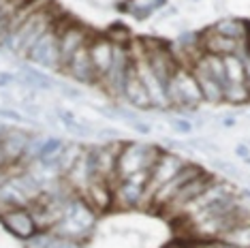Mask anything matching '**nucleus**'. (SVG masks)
Wrapping results in <instances>:
<instances>
[{"instance_id":"obj_1","label":"nucleus","mask_w":250,"mask_h":248,"mask_svg":"<svg viewBox=\"0 0 250 248\" xmlns=\"http://www.w3.org/2000/svg\"><path fill=\"white\" fill-rule=\"evenodd\" d=\"M167 99H169V109H180V111H197L199 105L206 103L195 73L184 69V66L167 83Z\"/></svg>"},{"instance_id":"obj_2","label":"nucleus","mask_w":250,"mask_h":248,"mask_svg":"<svg viewBox=\"0 0 250 248\" xmlns=\"http://www.w3.org/2000/svg\"><path fill=\"white\" fill-rule=\"evenodd\" d=\"M188 163L190 161H186L184 156H180V154H173V152H163L161 159L156 161L154 169H152V176H150V182H147V186H146L144 204H141V206H150L152 204V197H154L165 184L171 182V180L178 176V173L186 165H188Z\"/></svg>"},{"instance_id":"obj_3","label":"nucleus","mask_w":250,"mask_h":248,"mask_svg":"<svg viewBox=\"0 0 250 248\" xmlns=\"http://www.w3.org/2000/svg\"><path fill=\"white\" fill-rule=\"evenodd\" d=\"M216 180H218V176H216V173L203 171L201 176H197L195 180H190V182L186 184L184 188H180V190H178V195H175L173 199L163 207V214H165L167 218H171V221H178V218L182 216V212L186 210V206H188L190 201H195L197 197L201 195L209 184H214V182H216Z\"/></svg>"},{"instance_id":"obj_4","label":"nucleus","mask_w":250,"mask_h":248,"mask_svg":"<svg viewBox=\"0 0 250 248\" xmlns=\"http://www.w3.org/2000/svg\"><path fill=\"white\" fill-rule=\"evenodd\" d=\"M26 58L35 66H43V69H58L60 71V47H58V35L56 30L43 35L39 41L28 49Z\"/></svg>"},{"instance_id":"obj_5","label":"nucleus","mask_w":250,"mask_h":248,"mask_svg":"<svg viewBox=\"0 0 250 248\" xmlns=\"http://www.w3.org/2000/svg\"><path fill=\"white\" fill-rule=\"evenodd\" d=\"M199 39H201V47L206 54H212V56H233V54H240V56H246L248 54V47L244 41H235V39H229V37H223L218 35L216 30H212V26H208L206 30L199 32Z\"/></svg>"},{"instance_id":"obj_6","label":"nucleus","mask_w":250,"mask_h":248,"mask_svg":"<svg viewBox=\"0 0 250 248\" xmlns=\"http://www.w3.org/2000/svg\"><path fill=\"white\" fill-rule=\"evenodd\" d=\"M0 223L7 227V231L20 240H30L37 235V221L28 207H11V210L0 212Z\"/></svg>"},{"instance_id":"obj_7","label":"nucleus","mask_w":250,"mask_h":248,"mask_svg":"<svg viewBox=\"0 0 250 248\" xmlns=\"http://www.w3.org/2000/svg\"><path fill=\"white\" fill-rule=\"evenodd\" d=\"M56 35H58V47H60V71L66 66L71 56L75 54L83 43H88L90 39H92L88 28H83L82 24H77V21H71L64 30L56 32Z\"/></svg>"},{"instance_id":"obj_8","label":"nucleus","mask_w":250,"mask_h":248,"mask_svg":"<svg viewBox=\"0 0 250 248\" xmlns=\"http://www.w3.org/2000/svg\"><path fill=\"white\" fill-rule=\"evenodd\" d=\"M83 201L92 207L94 212H107L111 206H116V195H113V186L107 180L92 176L82 195Z\"/></svg>"},{"instance_id":"obj_9","label":"nucleus","mask_w":250,"mask_h":248,"mask_svg":"<svg viewBox=\"0 0 250 248\" xmlns=\"http://www.w3.org/2000/svg\"><path fill=\"white\" fill-rule=\"evenodd\" d=\"M90 41H92V39H90ZM90 41L83 43L82 47L71 56V60L66 62V66L62 71H66V75L79 83H88V86L92 83V86H96V73L92 66V58H90Z\"/></svg>"},{"instance_id":"obj_10","label":"nucleus","mask_w":250,"mask_h":248,"mask_svg":"<svg viewBox=\"0 0 250 248\" xmlns=\"http://www.w3.org/2000/svg\"><path fill=\"white\" fill-rule=\"evenodd\" d=\"M203 171H206V169H203L201 165H197V163H188V165L182 169V171H180L178 176H175V178L171 180V182L165 184L163 188L158 190V193H156L154 197H152V204H150V206L161 207V210H163V207L167 206L175 195H178V190H180V188H184V186L188 184L190 180H195L197 176H201Z\"/></svg>"},{"instance_id":"obj_11","label":"nucleus","mask_w":250,"mask_h":248,"mask_svg":"<svg viewBox=\"0 0 250 248\" xmlns=\"http://www.w3.org/2000/svg\"><path fill=\"white\" fill-rule=\"evenodd\" d=\"M90 58H92V66L96 73V86L99 82L107 75V71L111 69L113 62V43L107 35H96L90 41Z\"/></svg>"},{"instance_id":"obj_12","label":"nucleus","mask_w":250,"mask_h":248,"mask_svg":"<svg viewBox=\"0 0 250 248\" xmlns=\"http://www.w3.org/2000/svg\"><path fill=\"white\" fill-rule=\"evenodd\" d=\"M124 101L135 107V109H152V99L147 94V90L141 82V77L137 75V69L135 64H130L128 75H126V83H124Z\"/></svg>"},{"instance_id":"obj_13","label":"nucleus","mask_w":250,"mask_h":248,"mask_svg":"<svg viewBox=\"0 0 250 248\" xmlns=\"http://www.w3.org/2000/svg\"><path fill=\"white\" fill-rule=\"evenodd\" d=\"M195 73L199 86H201V92H203V101L209 105H225V86L216 80L214 75H209V73L203 69V66H195L192 69Z\"/></svg>"},{"instance_id":"obj_14","label":"nucleus","mask_w":250,"mask_h":248,"mask_svg":"<svg viewBox=\"0 0 250 248\" xmlns=\"http://www.w3.org/2000/svg\"><path fill=\"white\" fill-rule=\"evenodd\" d=\"M144 193H146L144 186L130 182V180H124L113 188L118 207H139L144 204Z\"/></svg>"},{"instance_id":"obj_15","label":"nucleus","mask_w":250,"mask_h":248,"mask_svg":"<svg viewBox=\"0 0 250 248\" xmlns=\"http://www.w3.org/2000/svg\"><path fill=\"white\" fill-rule=\"evenodd\" d=\"M248 28H250V21H246V20L227 18V20L216 21V24L212 26V30H216L218 35H223V37H229V39H235V41H244V43H246Z\"/></svg>"},{"instance_id":"obj_16","label":"nucleus","mask_w":250,"mask_h":248,"mask_svg":"<svg viewBox=\"0 0 250 248\" xmlns=\"http://www.w3.org/2000/svg\"><path fill=\"white\" fill-rule=\"evenodd\" d=\"M225 86L227 83H246V64H244V56L233 54L225 56Z\"/></svg>"},{"instance_id":"obj_17","label":"nucleus","mask_w":250,"mask_h":248,"mask_svg":"<svg viewBox=\"0 0 250 248\" xmlns=\"http://www.w3.org/2000/svg\"><path fill=\"white\" fill-rule=\"evenodd\" d=\"M220 240L235 244V246H242V248H250V221H242V223L233 225L229 231H225Z\"/></svg>"},{"instance_id":"obj_18","label":"nucleus","mask_w":250,"mask_h":248,"mask_svg":"<svg viewBox=\"0 0 250 248\" xmlns=\"http://www.w3.org/2000/svg\"><path fill=\"white\" fill-rule=\"evenodd\" d=\"M20 82L24 83L26 88H32V90H52L56 86L52 77H47L45 73L37 71V69H24V75L20 77Z\"/></svg>"},{"instance_id":"obj_19","label":"nucleus","mask_w":250,"mask_h":248,"mask_svg":"<svg viewBox=\"0 0 250 248\" xmlns=\"http://www.w3.org/2000/svg\"><path fill=\"white\" fill-rule=\"evenodd\" d=\"M107 37L111 39L113 45H130V41H133V39H128L130 37L128 28L126 26H120V24L111 26L109 30H107Z\"/></svg>"},{"instance_id":"obj_20","label":"nucleus","mask_w":250,"mask_h":248,"mask_svg":"<svg viewBox=\"0 0 250 248\" xmlns=\"http://www.w3.org/2000/svg\"><path fill=\"white\" fill-rule=\"evenodd\" d=\"M173 124V131L175 133H182V135H188V133H192V128H195L197 126V124L195 122H190L188 120V118H175V120L171 122Z\"/></svg>"},{"instance_id":"obj_21","label":"nucleus","mask_w":250,"mask_h":248,"mask_svg":"<svg viewBox=\"0 0 250 248\" xmlns=\"http://www.w3.org/2000/svg\"><path fill=\"white\" fill-rule=\"evenodd\" d=\"M45 248H82V244H79L77 240H69V238H54L47 242V246Z\"/></svg>"},{"instance_id":"obj_22","label":"nucleus","mask_w":250,"mask_h":248,"mask_svg":"<svg viewBox=\"0 0 250 248\" xmlns=\"http://www.w3.org/2000/svg\"><path fill=\"white\" fill-rule=\"evenodd\" d=\"M0 118L2 120H11V122H26V116L15 111L13 107H0Z\"/></svg>"},{"instance_id":"obj_23","label":"nucleus","mask_w":250,"mask_h":248,"mask_svg":"<svg viewBox=\"0 0 250 248\" xmlns=\"http://www.w3.org/2000/svg\"><path fill=\"white\" fill-rule=\"evenodd\" d=\"M235 154L240 156L242 161H244V159H248V156H250V145H248L246 142L240 144V145H237V148H235Z\"/></svg>"},{"instance_id":"obj_24","label":"nucleus","mask_w":250,"mask_h":248,"mask_svg":"<svg viewBox=\"0 0 250 248\" xmlns=\"http://www.w3.org/2000/svg\"><path fill=\"white\" fill-rule=\"evenodd\" d=\"M220 122H223V126H225V128H233V126H237V118H235V116H225Z\"/></svg>"},{"instance_id":"obj_25","label":"nucleus","mask_w":250,"mask_h":248,"mask_svg":"<svg viewBox=\"0 0 250 248\" xmlns=\"http://www.w3.org/2000/svg\"><path fill=\"white\" fill-rule=\"evenodd\" d=\"M13 82H15L13 75H7V73H2V75H0V86H7V83H13Z\"/></svg>"},{"instance_id":"obj_26","label":"nucleus","mask_w":250,"mask_h":248,"mask_svg":"<svg viewBox=\"0 0 250 248\" xmlns=\"http://www.w3.org/2000/svg\"><path fill=\"white\" fill-rule=\"evenodd\" d=\"M133 126H135V128H137V131H139V133H146V135H147V133H150V126H147V124H146V122H144V124H141V122H137V120H135V124H133Z\"/></svg>"},{"instance_id":"obj_27","label":"nucleus","mask_w":250,"mask_h":248,"mask_svg":"<svg viewBox=\"0 0 250 248\" xmlns=\"http://www.w3.org/2000/svg\"><path fill=\"white\" fill-rule=\"evenodd\" d=\"M62 92H64L66 97H71V99H77V97H82V92H79V90H71V88H62Z\"/></svg>"},{"instance_id":"obj_28","label":"nucleus","mask_w":250,"mask_h":248,"mask_svg":"<svg viewBox=\"0 0 250 248\" xmlns=\"http://www.w3.org/2000/svg\"><path fill=\"white\" fill-rule=\"evenodd\" d=\"M165 248H190L188 244H186L184 240H180V242H171V244H167Z\"/></svg>"}]
</instances>
